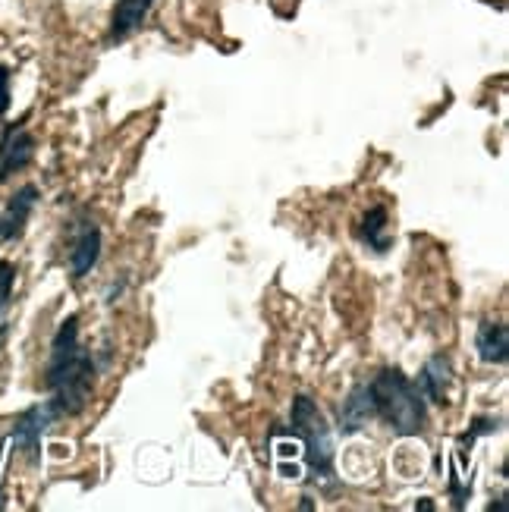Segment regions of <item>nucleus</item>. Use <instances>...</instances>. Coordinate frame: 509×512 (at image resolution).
Returning <instances> with one entry per match:
<instances>
[{
    "mask_svg": "<svg viewBox=\"0 0 509 512\" xmlns=\"http://www.w3.org/2000/svg\"><path fill=\"white\" fill-rule=\"evenodd\" d=\"M7 333H10L7 321H0V346H4V343H7Z\"/></svg>",
    "mask_w": 509,
    "mask_h": 512,
    "instance_id": "f3484780",
    "label": "nucleus"
},
{
    "mask_svg": "<svg viewBox=\"0 0 509 512\" xmlns=\"http://www.w3.org/2000/svg\"><path fill=\"white\" fill-rule=\"evenodd\" d=\"M10 104H13V73L10 66L0 63V117H7Z\"/></svg>",
    "mask_w": 509,
    "mask_h": 512,
    "instance_id": "2eb2a0df",
    "label": "nucleus"
},
{
    "mask_svg": "<svg viewBox=\"0 0 509 512\" xmlns=\"http://www.w3.org/2000/svg\"><path fill=\"white\" fill-rule=\"evenodd\" d=\"M60 415L57 409L51 406V399H44V403H35L29 409H22L16 418H13V428H10V440L13 447L26 456L32 465L41 459V437L48 434V428L54 425Z\"/></svg>",
    "mask_w": 509,
    "mask_h": 512,
    "instance_id": "20e7f679",
    "label": "nucleus"
},
{
    "mask_svg": "<svg viewBox=\"0 0 509 512\" xmlns=\"http://www.w3.org/2000/svg\"><path fill=\"white\" fill-rule=\"evenodd\" d=\"M378 418H384L393 434L418 437L428 425V403L400 368H384L368 381Z\"/></svg>",
    "mask_w": 509,
    "mask_h": 512,
    "instance_id": "f03ea898",
    "label": "nucleus"
},
{
    "mask_svg": "<svg viewBox=\"0 0 509 512\" xmlns=\"http://www.w3.org/2000/svg\"><path fill=\"white\" fill-rule=\"evenodd\" d=\"M378 418V409H374V396L368 390V384H356L349 390V396L343 399V409H340V425L337 431L343 437H352V434H359L368 421Z\"/></svg>",
    "mask_w": 509,
    "mask_h": 512,
    "instance_id": "0eeeda50",
    "label": "nucleus"
},
{
    "mask_svg": "<svg viewBox=\"0 0 509 512\" xmlns=\"http://www.w3.org/2000/svg\"><path fill=\"white\" fill-rule=\"evenodd\" d=\"M154 7V0H117L114 13H110V44H123L136 35Z\"/></svg>",
    "mask_w": 509,
    "mask_h": 512,
    "instance_id": "6e6552de",
    "label": "nucleus"
},
{
    "mask_svg": "<svg viewBox=\"0 0 509 512\" xmlns=\"http://www.w3.org/2000/svg\"><path fill=\"white\" fill-rule=\"evenodd\" d=\"M359 236L368 249L374 252H387L393 246V236H390V214L384 205H374L365 211L362 217V227H359Z\"/></svg>",
    "mask_w": 509,
    "mask_h": 512,
    "instance_id": "f8f14e48",
    "label": "nucleus"
},
{
    "mask_svg": "<svg viewBox=\"0 0 509 512\" xmlns=\"http://www.w3.org/2000/svg\"><path fill=\"white\" fill-rule=\"evenodd\" d=\"M35 136L26 129V123H10L0 136V183H7L13 173L26 170L35 161Z\"/></svg>",
    "mask_w": 509,
    "mask_h": 512,
    "instance_id": "39448f33",
    "label": "nucleus"
},
{
    "mask_svg": "<svg viewBox=\"0 0 509 512\" xmlns=\"http://www.w3.org/2000/svg\"><path fill=\"white\" fill-rule=\"evenodd\" d=\"M497 431H500V418H488V415H481V418H475V421H472L469 434L462 437V447H472V443H475L478 437H484V434H497Z\"/></svg>",
    "mask_w": 509,
    "mask_h": 512,
    "instance_id": "4468645a",
    "label": "nucleus"
},
{
    "mask_svg": "<svg viewBox=\"0 0 509 512\" xmlns=\"http://www.w3.org/2000/svg\"><path fill=\"white\" fill-rule=\"evenodd\" d=\"M13 286H16V264L0 261V315H4L13 299Z\"/></svg>",
    "mask_w": 509,
    "mask_h": 512,
    "instance_id": "ddd939ff",
    "label": "nucleus"
},
{
    "mask_svg": "<svg viewBox=\"0 0 509 512\" xmlns=\"http://www.w3.org/2000/svg\"><path fill=\"white\" fill-rule=\"evenodd\" d=\"M450 371L453 368H450L447 355H434V359L425 362L422 374H418V381H415V387L422 390V396H425V403H437V406L447 403V387L453 381Z\"/></svg>",
    "mask_w": 509,
    "mask_h": 512,
    "instance_id": "9b49d317",
    "label": "nucleus"
},
{
    "mask_svg": "<svg viewBox=\"0 0 509 512\" xmlns=\"http://www.w3.org/2000/svg\"><path fill=\"white\" fill-rule=\"evenodd\" d=\"M101 258V230L92 220H85L82 230L73 239V249H70V277L73 280H85L92 274V267Z\"/></svg>",
    "mask_w": 509,
    "mask_h": 512,
    "instance_id": "1a4fd4ad",
    "label": "nucleus"
},
{
    "mask_svg": "<svg viewBox=\"0 0 509 512\" xmlns=\"http://www.w3.org/2000/svg\"><path fill=\"white\" fill-rule=\"evenodd\" d=\"M35 205H38V186H32V183L19 186L7 198V208L0 214V242H16L22 233H26V224H29Z\"/></svg>",
    "mask_w": 509,
    "mask_h": 512,
    "instance_id": "423d86ee",
    "label": "nucleus"
},
{
    "mask_svg": "<svg viewBox=\"0 0 509 512\" xmlns=\"http://www.w3.org/2000/svg\"><path fill=\"white\" fill-rule=\"evenodd\" d=\"M4 500H7V494H4V491H0V506H4Z\"/></svg>",
    "mask_w": 509,
    "mask_h": 512,
    "instance_id": "6ab92c4d",
    "label": "nucleus"
},
{
    "mask_svg": "<svg viewBox=\"0 0 509 512\" xmlns=\"http://www.w3.org/2000/svg\"><path fill=\"white\" fill-rule=\"evenodd\" d=\"M475 349L484 365H506L509 359V327L503 321H481L475 333Z\"/></svg>",
    "mask_w": 509,
    "mask_h": 512,
    "instance_id": "9d476101",
    "label": "nucleus"
},
{
    "mask_svg": "<svg viewBox=\"0 0 509 512\" xmlns=\"http://www.w3.org/2000/svg\"><path fill=\"white\" fill-rule=\"evenodd\" d=\"M95 355L79 343V315H70L54 333L44 387L51 393V406L60 418H76L92 403L95 390Z\"/></svg>",
    "mask_w": 509,
    "mask_h": 512,
    "instance_id": "f257e3e1",
    "label": "nucleus"
},
{
    "mask_svg": "<svg viewBox=\"0 0 509 512\" xmlns=\"http://www.w3.org/2000/svg\"><path fill=\"white\" fill-rule=\"evenodd\" d=\"M290 425H293V437H299L308 469H312V481L318 487H334L337 484V472H334V434H330V425L324 412L318 409V403L312 396L299 393L293 399V412H290Z\"/></svg>",
    "mask_w": 509,
    "mask_h": 512,
    "instance_id": "7ed1b4c3",
    "label": "nucleus"
},
{
    "mask_svg": "<svg viewBox=\"0 0 509 512\" xmlns=\"http://www.w3.org/2000/svg\"><path fill=\"white\" fill-rule=\"evenodd\" d=\"M415 509H425V512H431V509H434V503H431V500H422V503H415Z\"/></svg>",
    "mask_w": 509,
    "mask_h": 512,
    "instance_id": "a211bd4d",
    "label": "nucleus"
},
{
    "mask_svg": "<svg viewBox=\"0 0 509 512\" xmlns=\"http://www.w3.org/2000/svg\"><path fill=\"white\" fill-rule=\"evenodd\" d=\"M299 509H302V512H312V509H315V503H312V497H302V503H299Z\"/></svg>",
    "mask_w": 509,
    "mask_h": 512,
    "instance_id": "dca6fc26",
    "label": "nucleus"
}]
</instances>
